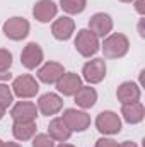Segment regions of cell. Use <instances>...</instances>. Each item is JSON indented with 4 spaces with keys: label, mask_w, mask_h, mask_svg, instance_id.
I'll use <instances>...</instances> for the list:
<instances>
[{
    "label": "cell",
    "mask_w": 145,
    "mask_h": 147,
    "mask_svg": "<svg viewBox=\"0 0 145 147\" xmlns=\"http://www.w3.org/2000/svg\"><path fill=\"white\" fill-rule=\"evenodd\" d=\"M128 48H130V41L121 33L111 34L103 43V51L106 58H121L128 53Z\"/></svg>",
    "instance_id": "1"
},
{
    "label": "cell",
    "mask_w": 145,
    "mask_h": 147,
    "mask_svg": "<svg viewBox=\"0 0 145 147\" xmlns=\"http://www.w3.org/2000/svg\"><path fill=\"white\" fill-rule=\"evenodd\" d=\"M75 48L82 57H92L99 51V39L91 29H80L75 38Z\"/></svg>",
    "instance_id": "2"
},
{
    "label": "cell",
    "mask_w": 145,
    "mask_h": 147,
    "mask_svg": "<svg viewBox=\"0 0 145 147\" xmlns=\"http://www.w3.org/2000/svg\"><path fill=\"white\" fill-rule=\"evenodd\" d=\"M39 91V86H38L36 79L33 75H21L14 80L12 84V92L17 96V98H34Z\"/></svg>",
    "instance_id": "3"
},
{
    "label": "cell",
    "mask_w": 145,
    "mask_h": 147,
    "mask_svg": "<svg viewBox=\"0 0 145 147\" xmlns=\"http://www.w3.org/2000/svg\"><path fill=\"white\" fill-rule=\"evenodd\" d=\"M96 127L104 135H114L121 130V120L114 111H103L96 118Z\"/></svg>",
    "instance_id": "4"
},
{
    "label": "cell",
    "mask_w": 145,
    "mask_h": 147,
    "mask_svg": "<svg viewBox=\"0 0 145 147\" xmlns=\"http://www.w3.org/2000/svg\"><path fill=\"white\" fill-rule=\"evenodd\" d=\"M62 120L65 121V125L72 130V132H84L89 125H91V116L85 111H79V110H65Z\"/></svg>",
    "instance_id": "5"
},
{
    "label": "cell",
    "mask_w": 145,
    "mask_h": 147,
    "mask_svg": "<svg viewBox=\"0 0 145 147\" xmlns=\"http://www.w3.org/2000/svg\"><path fill=\"white\" fill-rule=\"evenodd\" d=\"M3 33L12 41H21L29 34V22L22 17H12L3 24Z\"/></svg>",
    "instance_id": "6"
},
{
    "label": "cell",
    "mask_w": 145,
    "mask_h": 147,
    "mask_svg": "<svg viewBox=\"0 0 145 147\" xmlns=\"http://www.w3.org/2000/svg\"><path fill=\"white\" fill-rule=\"evenodd\" d=\"M82 75L89 84H97L106 77V63L103 58H94L89 60L84 69H82Z\"/></svg>",
    "instance_id": "7"
},
{
    "label": "cell",
    "mask_w": 145,
    "mask_h": 147,
    "mask_svg": "<svg viewBox=\"0 0 145 147\" xmlns=\"http://www.w3.org/2000/svg\"><path fill=\"white\" fill-rule=\"evenodd\" d=\"M89 29L97 38H104L113 29V19L104 12H97L89 19Z\"/></svg>",
    "instance_id": "8"
},
{
    "label": "cell",
    "mask_w": 145,
    "mask_h": 147,
    "mask_svg": "<svg viewBox=\"0 0 145 147\" xmlns=\"http://www.w3.org/2000/svg\"><path fill=\"white\" fill-rule=\"evenodd\" d=\"M21 62H22V65H24L26 69H29V70L36 69L38 65L43 62V50H41V46H39L38 43H29V45H26L24 50H22V53H21Z\"/></svg>",
    "instance_id": "9"
},
{
    "label": "cell",
    "mask_w": 145,
    "mask_h": 147,
    "mask_svg": "<svg viewBox=\"0 0 145 147\" xmlns=\"http://www.w3.org/2000/svg\"><path fill=\"white\" fill-rule=\"evenodd\" d=\"M62 108H63V101H62V98L58 94L46 92V94H43L38 99V110L41 111L43 115H46V116L56 115Z\"/></svg>",
    "instance_id": "10"
},
{
    "label": "cell",
    "mask_w": 145,
    "mask_h": 147,
    "mask_svg": "<svg viewBox=\"0 0 145 147\" xmlns=\"http://www.w3.org/2000/svg\"><path fill=\"white\" fill-rule=\"evenodd\" d=\"M80 87H82V79L73 72L63 74V75L56 80V89H58L63 96H73Z\"/></svg>",
    "instance_id": "11"
},
{
    "label": "cell",
    "mask_w": 145,
    "mask_h": 147,
    "mask_svg": "<svg viewBox=\"0 0 145 147\" xmlns=\"http://www.w3.org/2000/svg\"><path fill=\"white\" fill-rule=\"evenodd\" d=\"M10 116L14 118V121H34L38 116V108L29 101H21L12 108Z\"/></svg>",
    "instance_id": "12"
},
{
    "label": "cell",
    "mask_w": 145,
    "mask_h": 147,
    "mask_svg": "<svg viewBox=\"0 0 145 147\" xmlns=\"http://www.w3.org/2000/svg\"><path fill=\"white\" fill-rule=\"evenodd\" d=\"M56 10H58V7L53 0H39L33 7V16L39 22H50L56 16Z\"/></svg>",
    "instance_id": "13"
},
{
    "label": "cell",
    "mask_w": 145,
    "mask_h": 147,
    "mask_svg": "<svg viewBox=\"0 0 145 147\" xmlns=\"http://www.w3.org/2000/svg\"><path fill=\"white\" fill-rule=\"evenodd\" d=\"M73 29H75L73 19L63 16V17H60V19H56V21L53 22V26H51V34L56 38V39H60V41H67V39L72 38Z\"/></svg>",
    "instance_id": "14"
},
{
    "label": "cell",
    "mask_w": 145,
    "mask_h": 147,
    "mask_svg": "<svg viewBox=\"0 0 145 147\" xmlns=\"http://www.w3.org/2000/svg\"><path fill=\"white\" fill-rule=\"evenodd\" d=\"M63 74H65V70H63V65H62V63H58V62H46V63L38 70V77H39V80H43L44 84H53V82H56Z\"/></svg>",
    "instance_id": "15"
},
{
    "label": "cell",
    "mask_w": 145,
    "mask_h": 147,
    "mask_svg": "<svg viewBox=\"0 0 145 147\" xmlns=\"http://www.w3.org/2000/svg\"><path fill=\"white\" fill-rule=\"evenodd\" d=\"M118 101L121 105H128V103H135L140 99V87L135 82H123L119 84L118 91H116Z\"/></svg>",
    "instance_id": "16"
},
{
    "label": "cell",
    "mask_w": 145,
    "mask_h": 147,
    "mask_svg": "<svg viewBox=\"0 0 145 147\" xmlns=\"http://www.w3.org/2000/svg\"><path fill=\"white\" fill-rule=\"evenodd\" d=\"M48 135L53 139V140H58V142H65L70 139L72 135V130L65 125V121L62 118H55L50 121L48 125Z\"/></svg>",
    "instance_id": "17"
},
{
    "label": "cell",
    "mask_w": 145,
    "mask_h": 147,
    "mask_svg": "<svg viewBox=\"0 0 145 147\" xmlns=\"http://www.w3.org/2000/svg\"><path fill=\"white\" fill-rule=\"evenodd\" d=\"M121 115L125 118V121L135 125V123H140L145 116V110L144 105L140 101H135V103H128V105H123L121 108Z\"/></svg>",
    "instance_id": "18"
},
{
    "label": "cell",
    "mask_w": 145,
    "mask_h": 147,
    "mask_svg": "<svg viewBox=\"0 0 145 147\" xmlns=\"http://www.w3.org/2000/svg\"><path fill=\"white\" fill-rule=\"evenodd\" d=\"M73 96H75L77 106H80V108H84V110L92 108V106L96 105V101H97V92H96V89H94V87H89V86H82Z\"/></svg>",
    "instance_id": "19"
},
{
    "label": "cell",
    "mask_w": 145,
    "mask_h": 147,
    "mask_svg": "<svg viewBox=\"0 0 145 147\" xmlns=\"http://www.w3.org/2000/svg\"><path fill=\"white\" fill-rule=\"evenodd\" d=\"M12 134L17 140H29L36 134V121H14Z\"/></svg>",
    "instance_id": "20"
},
{
    "label": "cell",
    "mask_w": 145,
    "mask_h": 147,
    "mask_svg": "<svg viewBox=\"0 0 145 147\" xmlns=\"http://www.w3.org/2000/svg\"><path fill=\"white\" fill-rule=\"evenodd\" d=\"M87 0H60V7L67 14H80L85 9Z\"/></svg>",
    "instance_id": "21"
},
{
    "label": "cell",
    "mask_w": 145,
    "mask_h": 147,
    "mask_svg": "<svg viewBox=\"0 0 145 147\" xmlns=\"http://www.w3.org/2000/svg\"><path fill=\"white\" fill-rule=\"evenodd\" d=\"M12 101H14V92L10 91V87L5 84H0V105L3 108H9Z\"/></svg>",
    "instance_id": "22"
},
{
    "label": "cell",
    "mask_w": 145,
    "mask_h": 147,
    "mask_svg": "<svg viewBox=\"0 0 145 147\" xmlns=\"http://www.w3.org/2000/svg\"><path fill=\"white\" fill-rule=\"evenodd\" d=\"M33 147H55V140L48 134H38L33 139Z\"/></svg>",
    "instance_id": "23"
},
{
    "label": "cell",
    "mask_w": 145,
    "mask_h": 147,
    "mask_svg": "<svg viewBox=\"0 0 145 147\" xmlns=\"http://www.w3.org/2000/svg\"><path fill=\"white\" fill-rule=\"evenodd\" d=\"M12 65V53L9 50L0 48V72H9Z\"/></svg>",
    "instance_id": "24"
},
{
    "label": "cell",
    "mask_w": 145,
    "mask_h": 147,
    "mask_svg": "<svg viewBox=\"0 0 145 147\" xmlns=\"http://www.w3.org/2000/svg\"><path fill=\"white\" fill-rule=\"evenodd\" d=\"M96 147H118V142H114L113 139H99L96 142Z\"/></svg>",
    "instance_id": "25"
},
{
    "label": "cell",
    "mask_w": 145,
    "mask_h": 147,
    "mask_svg": "<svg viewBox=\"0 0 145 147\" xmlns=\"http://www.w3.org/2000/svg\"><path fill=\"white\" fill-rule=\"evenodd\" d=\"M135 9L138 14H144L145 12V7H144V0H135Z\"/></svg>",
    "instance_id": "26"
},
{
    "label": "cell",
    "mask_w": 145,
    "mask_h": 147,
    "mask_svg": "<svg viewBox=\"0 0 145 147\" xmlns=\"http://www.w3.org/2000/svg\"><path fill=\"white\" fill-rule=\"evenodd\" d=\"M118 147H137V144H133V142H128V140H126V142H121Z\"/></svg>",
    "instance_id": "27"
},
{
    "label": "cell",
    "mask_w": 145,
    "mask_h": 147,
    "mask_svg": "<svg viewBox=\"0 0 145 147\" xmlns=\"http://www.w3.org/2000/svg\"><path fill=\"white\" fill-rule=\"evenodd\" d=\"M10 72H0V80H5V79H10Z\"/></svg>",
    "instance_id": "28"
},
{
    "label": "cell",
    "mask_w": 145,
    "mask_h": 147,
    "mask_svg": "<svg viewBox=\"0 0 145 147\" xmlns=\"http://www.w3.org/2000/svg\"><path fill=\"white\" fill-rule=\"evenodd\" d=\"M2 147H21V146L15 144V142H5V144H2Z\"/></svg>",
    "instance_id": "29"
},
{
    "label": "cell",
    "mask_w": 145,
    "mask_h": 147,
    "mask_svg": "<svg viewBox=\"0 0 145 147\" xmlns=\"http://www.w3.org/2000/svg\"><path fill=\"white\" fill-rule=\"evenodd\" d=\"M3 115H5V108H3V106L0 105V120L3 118Z\"/></svg>",
    "instance_id": "30"
},
{
    "label": "cell",
    "mask_w": 145,
    "mask_h": 147,
    "mask_svg": "<svg viewBox=\"0 0 145 147\" xmlns=\"http://www.w3.org/2000/svg\"><path fill=\"white\" fill-rule=\"evenodd\" d=\"M58 147H73V146H70V144H63V142H62Z\"/></svg>",
    "instance_id": "31"
},
{
    "label": "cell",
    "mask_w": 145,
    "mask_h": 147,
    "mask_svg": "<svg viewBox=\"0 0 145 147\" xmlns=\"http://www.w3.org/2000/svg\"><path fill=\"white\" fill-rule=\"evenodd\" d=\"M119 2H125V3H132L133 0H119Z\"/></svg>",
    "instance_id": "32"
},
{
    "label": "cell",
    "mask_w": 145,
    "mask_h": 147,
    "mask_svg": "<svg viewBox=\"0 0 145 147\" xmlns=\"http://www.w3.org/2000/svg\"><path fill=\"white\" fill-rule=\"evenodd\" d=\"M0 147H2V140H0Z\"/></svg>",
    "instance_id": "33"
}]
</instances>
